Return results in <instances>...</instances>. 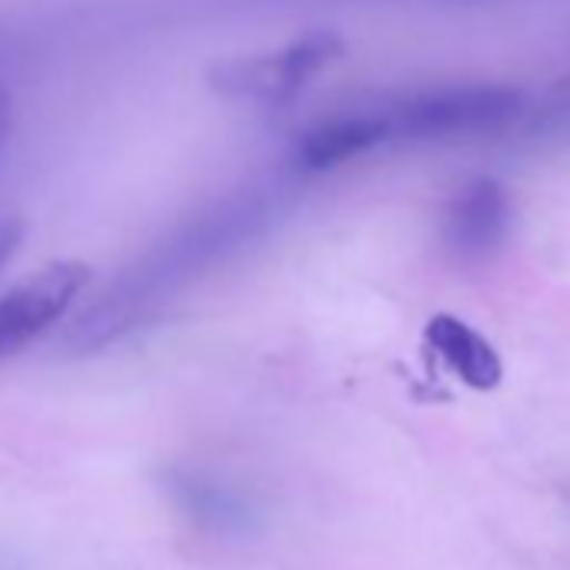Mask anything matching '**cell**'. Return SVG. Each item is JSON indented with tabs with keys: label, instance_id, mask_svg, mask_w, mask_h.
Returning <instances> with one entry per match:
<instances>
[{
	"label": "cell",
	"instance_id": "obj_1",
	"mask_svg": "<svg viewBox=\"0 0 570 570\" xmlns=\"http://www.w3.org/2000/svg\"><path fill=\"white\" fill-rule=\"evenodd\" d=\"M523 111V95L507 85H453L413 95L386 111L390 141H453L493 135L513 125Z\"/></svg>",
	"mask_w": 570,
	"mask_h": 570
},
{
	"label": "cell",
	"instance_id": "obj_2",
	"mask_svg": "<svg viewBox=\"0 0 570 570\" xmlns=\"http://www.w3.org/2000/svg\"><path fill=\"white\" fill-rule=\"evenodd\" d=\"M343 58V41L330 31L303 35L265 55L228 58L208 71V88L228 101L278 108L306 91L313 78Z\"/></svg>",
	"mask_w": 570,
	"mask_h": 570
},
{
	"label": "cell",
	"instance_id": "obj_3",
	"mask_svg": "<svg viewBox=\"0 0 570 570\" xmlns=\"http://www.w3.org/2000/svg\"><path fill=\"white\" fill-rule=\"evenodd\" d=\"M91 268L78 258H58L31 272L0 296V360H8L45 336L81 299Z\"/></svg>",
	"mask_w": 570,
	"mask_h": 570
},
{
	"label": "cell",
	"instance_id": "obj_4",
	"mask_svg": "<svg viewBox=\"0 0 570 570\" xmlns=\"http://www.w3.org/2000/svg\"><path fill=\"white\" fill-rule=\"evenodd\" d=\"M513 228V198L497 178H473L466 181L443 212V245L446 252L463 262H490L510 238Z\"/></svg>",
	"mask_w": 570,
	"mask_h": 570
},
{
	"label": "cell",
	"instance_id": "obj_5",
	"mask_svg": "<svg viewBox=\"0 0 570 570\" xmlns=\"http://www.w3.org/2000/svg\"><path fill=\"white\" fill-rule=\"evenodd\" d=\"M423 346L433 353V360L443 363L446 373H453L463 386L476 393H490L503 380V360L493 350V343L460 316H433L423 326Z\"/></svg>",
	"mask_w": 570,
	"mask_h": 570
},
{
	"label": "cell",
	"instance_id": "obj_6",
	"mask_svg": "<svg viewBox=\"0 0 570 570\" xmlns=\"http://www.w3.org/2000/svg\"><path fill=\"white\" fill-rule=\"evenodd\" d=\"M390 145V121L383 115H343L309 128L296 145V161L306 171H330Z\"/></svg>",
	"mask_w": 570,
	"mask_h": 570
},
{
	"label": "cell",
	"instance_id": "obj_7",
	"mask_svg": "<svg viewBox=\"0 0 570 570\" xmlns=\"http://www.w3.org/2000/svg\"><path fill=\"white\" fill-rule=\"evenodd\" d=\"M165 490L171 503L202 530L242 533L252 527V503L215 476H205L195 470H171L165 476Z\"/></svg>",
	"mask_w": 570,
	"mask_h": 570
},
{
	"label": "cell",
	"instance_id": "obj_8",
	"mask_svg": "<svg viewBox=\"0 0 570 570\" xmlns=\"http://www.w3.org/2000/svg\"><path fill=\"white\" fill-rule=\"evenodd\" d=\"M21 235H24V225L18 218H0V265L14 255V248L21 245Z\"/></svg>",
	"mask_w": 570,
	"mask_h": 570
},
{
	"label": "cell",
	"instance_id": "obj_9",
	"mask_svg": "<svg viewBox=\"0 0 570 570\" xmlns=\"http://www.w3.org/2000/svg\"><path fill=\"white\" fill-rule=\"evenodd\" d=\"M11 101L0 95V148H4V141H8V131H11Z\"/></svg>",
	"mask_w": 570,
	"mask_h": 570
}]
</instances>
